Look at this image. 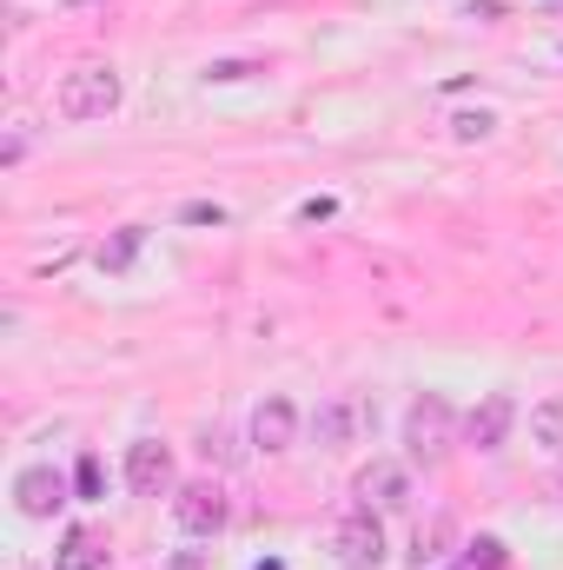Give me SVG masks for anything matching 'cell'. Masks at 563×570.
I'll use <instances>...</instances> for the list:
<instances>
[{"mask_svg": "<svg viewBox=\"0 0 563 570\" xmlns=\"http://www.w3.org/2000/svg\"><path fill=\"white\" fill-rule=\"evenodd\" d=\"M451 444H457V412H451V399H444V392L412 399V412H405V458L431 471V464L451 458Z\"/></svg>", "mask_w": 563, "mask_h": 570, "instance_id": "obj_1", "label": "cell"}, {"mask_svg": "<svg viewBox=\"0 0 563 570\" xmlns=\"http://www.w3.org/2000/svg\"><path fill=\"white\" fill-rule=\"evenodd\" d=\"M120 107V73L113 67H73L60 87H53V114L87 127V120H107Z\"/></svg>", "mask_w": 563, "mask_h": 570, "instance_id": "obj_2", "label": "cell"}, {"mask_svg": "<svg viewBox=\"0 0 563 570\" xmlns=\"http://www.w3.org/2000/svg\"><path fill=\"white\" fill-rule=\"evenodd\" d=\"M332 558L345 570H378L385 564V524H378V504H345L338 524H332Z\"/></svg>", "mask_w": 563, "mask_h": 570, "instance_id": "obj_3", "label": "cell"}, {"mask_svg": "<svg viewBox=\"0 0 563 570\" xmlns=\"http://www.w3.org/2000/svg\"><path fill=\"white\" fill-rule=\"evenodd\" d=\"M226 518H233V504H226V484L219 478H192V484L172 491V524L186 538H219Z\"/></svg>", "mask_w": 563, "mask_h": 570, "instance_id": "obj_4", "label": "cell"}, {"mask_svg": "<svg viewBox=\"0 0 563 570\" xmlns=\"http://www.w3.org/2000/svg\"><path fill=\"white\" fill-rule=\"evenodd\" d=\"M127 491H134V498H172V491H179V478H172V444H159V438L127 444Z\"/></svg>", "mask_w": 563, "mask_h": 570, "instance_id": "obj_5", "label": "cell"}, {"mask_svg": "<svg viewBox=\"0 0 563 570\" xmlns=\"http://www.w3.org/2000/svg\"><path fill=\"white\" fill-rule=\"evenodd\" d=\"M67 498H73V484H67V471H53V464H27V471L13 478V511L33 518V524L53 518Z\"/></svg>", "mask_w": 563, "mask_h": 570, "instance_id": "obj_6", "label": "cell"}, {"mask_svg": "<svg viewBox=\"0 0 563 570\" xmlns=\"http://www.w3.org/2000/svg\"><path fill=\"white\" fill-rule=\"evenodd\" d=\"M312 431H318V444H325V451H345V444H358V431H372V405H365L358 392H338V399H325V405H318Z\"/></svg>", "mask_w": 563, "mask_h": 570, "instance_id": "obj_7", "label": "cell"}, {"mask_svg": "<svg viewBox=\"0 0 563 570\" xmlns=\"http://www.w3.org/2000/svg\"><path fill=\"white\" fill-rule=\"evenodd\" d=\"M517 425V399L511 392H484L477 405H471V419H464V444H477V451H497L504 438Z\"/></svg>", "mask_w": 563, "mask_h": 570, "instance_id": "obj_8", "label": "cell"}, {"mask_svg": "<svg viewBox=\"0 0 563 570\" xmlns=\"http://www.w3.org/2000/svg\"><path fill=\"white\" fill-rule=\"evenodd\" d=\"M292 438H298V405L292 399H259V412H253V451H266V458H279L292 451Z\"/></svg>", "mask_w": 563, "mask_h": 570, "instance_id": "obj_9", "label": "cell"}, {"mask_svg": "<svg viewBox=\"0 0 563 570\" xmlns=\"http://www.w3.org/2000/svg\"><path fill=\"white\" fill-rule=\"evenodd\" d=\"M358 498L378 504V511H405L412 504V471L405 464H365L358 471Z\"/></svg>", "mask_w": 563, "mask_h": 570, "instance_id": "obj_10", "label": "cell"}, {"mask_svg": "<svg viewBox=\"0 0 563 570\" xmlns=\"http://www.w3.org/2000/svg\"><path fill=\"white\" fill-rule=\"evenodd\" d=\"M107 558H113L107 531H93V524H73V531L60 538V551H53V570H107Z\"/></svg>", "mask_w": 563, "mask_h": 570, "instance_id": "obj_11", "label": "cell"}, {"mask_svg": "<svg viewBox=\"0 0 563 570\" xmlns=\"http://www.w3.org/2000/svg\"><path fill=\"white\" fill-rule=\"evenodd\" d=\"M140 246H146V226H120V233H113V239L93 253V266H100V273H134Z\"/></svg>", "mask_w": 563, "mask_h": 570, "instance_id": "obj_12", "label": "cell"}, {"mask_svg": "<svg viewBox=\"0 0 563 570\" xmlns=\"http://www.w3.org/2000/svg\"><path fill=\"white\" fill-rule=\"evenodd\" d=\"M531 438H537L544 451H563V399H544V405L531 412Z\"/></svg>", "mask_w": 563, "mask_h": 570, "instance_id": "obj_13", "label": "cell"}, {"mask_svg": "<svg viewBox=\"0 0 563 570\" xmlns=\"http://www.w3.org/2000/svg\"><path fill=\"white\" fill-rule=\"evenodd\" d=\"M464 570H504V544L497 538H471L464 544Z\"/></svg>", "mask_w": 563, "mask_h": 570, "instance_id": "obj_14", "label": "cell"}, {"mask_svg": "<svg viewBox=\"0 0 563 570\" xmlns=\"http://www.w3.org/2000/svg\"><path fill=\"white\" fill-rule=\"evenodd\" d=\"M491 127H497L491 114H457V120H451V140H484Z\"/></svg>", "mask_w": 563, "mask_h": 570, "instance_id": "obj_15", "label": "cell"}, {"mask_svg": "<svg viewBox=\"0 0 563 570\" xmlns=\"http://www.w3.org/2000/svg\"><path fill=\"white\" fill-rule=\"evenodd\" d=\"M73 484H80V498H100V458H80Z\"/></svg>", "mask_w": 563, "mask_h": 570, "instance_id": "obj_16", "label": "cell"}, {"mask_svg": "<svg viewBox=\"0 0 563 570\" xmlns=\"http://www.w3.org/2000/svg\"><path fill=\"white\" fill-rule=\"evenodd\" d=\"M246 73H259V67H246V60H213L206 67V80H246Z\"/></svg>", "mask_w": 563, "mask_h": 570, "instance_id": "obj_17", "label": "cell"}, {"mask_svg": "<svg viewBox=\"0 0 563 570\" xmlns=\"http://www.w3.org/2000/svg\"><path fill=\"white\" fill-rule=\"evenodd\" d=\"M186 219H192V226H219V219H226V213H219V206H206V199H199V206H186Z\"/></svg>", "mask_w": 563, "mask_h": 570, "instance_id": "obj_18", "label": "cell"}, {"mask_svg": "<svg viewBox=\"0 0 563 570\" xmlns=\"http://www.w3.org/2000/svg\"><path fill=\"white\" fill-rule=\"evenodd\" d=\"M166 570H206V551H179Z\"/></svg>", "mask_w": 563, "mask_h": 570, "instance_id": "obj_19", "label": "cell"}, {"mask_svg": "<svg viewBox=\"0 0 563 570\" xmlns=\"http://www.w3.org/2000/svg\"><path fill=\"white\" fill-rule=\"evenodd\" d=\"M557 491H563V478H557Z\"/></svg>", "mask_w": 563, "mask_h": 570, "instance_id": "obj_20", "label": "cell"}]
</instances>
